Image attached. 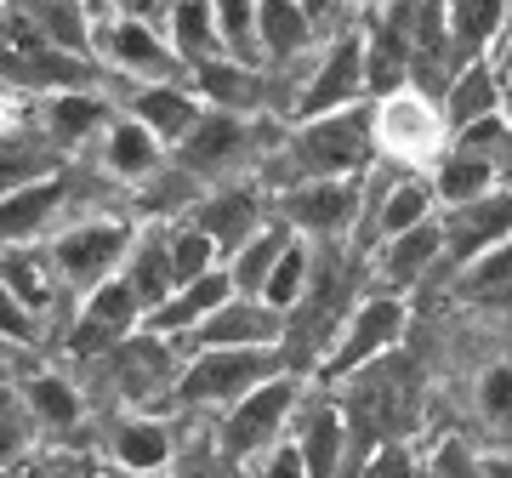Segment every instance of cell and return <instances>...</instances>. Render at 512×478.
Returning <instances> with one entry per match:
<instances>
[{
    "mask_svg": "<svg viewBox=\"0 0 512 478\" xmlns=\"http://www.w3.org/2000/svg\"><path fill=\"white\" fill-rule=\"evenodd\" d=\"M439 262H444V228H439V217H433V222H421V228H410V234H399V239H382L370 268H376V279L387 285V296H399V291H416Z\"/></svg>",
    "mask_w": 512,
    "mask_h": 478,
    "instance_id": "21",
    "label": "cell"
},
{
    "mask_svg": "<svg viewBox=\"0 0 512 478\" xmlns=\"http://www.w3.org/2000/svg\"><path fill=\"white\" fill-rule=\"evenodd\" d=\"M296 6L308 12V23H313V29H319V35H336L330 23H336V18H342V12H348V0H296Z\"/></svg>",
    "mask_w": 512,
    "mask_h": 478,
    "instance_id": "46",
    "label": "cell"
},
{
    "mask_svg": "<svg viewBox=\"0 0 512 478\" xmlns=\"http://www.w3.org/2000/svg\"><path fill=\"white\" fill-rule=\"evenodd\" d=\"M126 114H131V120H143L165 148H177L188 131L200 126L205 103H200V92H194L188 80H165V86H131Z\"/></svg>",
    "mask_w": 512,
    "mask_h": 478,
    "instance_id": "22",
    "label": "cell"
},
{
    "mask_svg": "<svg viewBox=\"0 0 512 478\" xmlns=\"http://www.w3.org/2000/svg\"><path fill=\"white\" fill-rule=\"evenodd\" d=\"M456 291L467 302H507L512 296V239L495 245V251H484L478 262H467L456 274Z\"/></svg>",
    "mask_w": 512,
    "mask_h": 478,
    "instance_id": "36",
    "label": "cell"
},
{
    "mask_svg": "<svg viewBox=\"0 0 512 478\" xmlns=\"http://www.w3.org/2000/svg\"><path fill=\"white\" fill-rule=\"evenodd\" d=\"M444 148H450V126L427 92L410 86V92H393L376 103V160H393L399 171H433Z\"/></svg>",
    "mask_w": 512,
    "mask_h": 478,
    "instance_id": "8",
    "label": "cell"
},
{
    "mask_svg": "<svg viewBox=\"0 0 512 478\" xmlns=\"http://www.w3.org/2000/svg\"><path fill=\"white\" fill-rule=\"evenodd\" d=\"M217 461H222L217 444H211V450H177V461H171L160 478H222Z\"/></svg>",
    "mask_w": 512,
    "mask_h": 478,
    "instance_id": "44",
    "label": "cell"
},
{
    "mask_svg": "<svg viewBox=\"0 0 512 478\" xmlns=\"http://www.w3.org/2000/svg\"><path fill=\"white\" fill-rule=\"evenodd\" d=\"M279 131H285V126H268V120H245V114H222V109H205V114H200V126H194L183 143L171 148V160H177L188 177L211 183V177H222V171L245 166V160H262V154L274 148Z\"/></svg>",
    "mask_w": 512,
    "mask_h": 478,
    "instance_id": "7",
    "label": "cell"
},
{
    "mask_svg": "<svg viewBox=\"0 0 512 478\" xmlns=\"http://www.w3.org/2000/svg\"><path fill=\"white\" fill-rule=\"evenodd\" d=\"M143 302H137V291H131L126 274L103 279L92 296H80V319H74V336L69 348L86 359V353H103V348H126L131 336L143 331Z\"/></svg>",
    "mask_w": 512,
    "mask_h": 478,
    "instance_id": "12",
    "label": "cell"
},
{
    "mask_svg": "<svg viewBox=\"0 0 512 478\" xmlns=\"http://www.w3.org/2000/svg\"><path fill=\"white\" fill-rule=\"evenodd\" d=\"M200 348H285V313L262 296H228L200 331L188 336V353Z\"/></svg>",
    "mask_w": 512,
    "mask_h": 478,
    "instance_id": "15",
    "label": "cell"
},
{
    "mask_svg": "<svg viewBox=\"0 0 512 478\" xmlns=\"http://www.w3.org/2000/svg\"><path fill=\"white\" fill-rule=\"evenodd\" d=\"M268 205H274V200H262L256 188H239V183L222 188L217 183V188H205V200L194 205V217H188V222H194V228H200V234L222 251V262H228L245 239H256L268 222H274V217H268Z\"/></svg>",
    "mask_w": 512,
    "mask_h": 478,
    "instance_id": "16",
    "label": "cell"
},
{
    "mask_svg": "<svg viewBox=\"0 0 512 478\" xmlns=\"http://www.w3.org/2000/svg\"><path fill=\"white\" fill-rule=\"evenodd\" d=\"M40 325H46V319L0 279V342H40Z\"/></svg>",
    "mask_w": 512,
    "mask_h": 478,
    "instance_id": "42",
    "label": "cell"
},
{
    "mask_svg": "<svg viewBox=\"0 0 512 478\" xmlns=\"http://www.w3.org/2000/svg\"><path fill=\"white\" fill-rule=\"evenodd\" d=\"M63 194H69L63 177H46V183H29L18 194H6L0 200V245L12 251V245L40 239V228H52L57 211H63Z\"/></svg>",
    "mask_w": 512,
    "mask_h": 478,
    "instance_id": "28",
    "label": "cell"
},
{
    "mask_svg": "<svg viewBox=\"0 0 512 478\" xmlns=\"http://www.w3.org/2000/svg\"><path fill=\"white\" fill-rule=\"evenodd\" d=\"M103 478H131V473H120V467H114V473H103Z\"/></svg>",
    "mask_w": 512,
    "mask_h": 478,
    "instance_id": "51",
    "label": "cell"
},
{
    "mask_svg": "<svg viewBox=\"0 0 512 478\" xmlns=\"http://www.w3.org/2000/svg\"><path fill=\"white\" fill-rule=\"evenodd\" d=\"M365 23V80H370V103H382L393 92H410V18L404 0H376L370 12H359Z\"/></svg>",
    "mask_w": 512,
    "mask_h": 478,
    "instance_id": "11",
    "label": "cell"
},
{
    "mask_svg": "<svg viewBox=\"0 0 512 478\" xmlns=\"http://www.w3.org/2000/svg\"><path fill=\"white\" fill-rule=\"evenodd\" d=\"M46 177H57V148L46 131H0V200Z\"/></svg>",
    "mask_w": 512,
    "mask_h": 478,
    "instance_id": "31",
    "label": "cell"
},
{
    "mask_svg": "<svg viewBox=\"0 0 512 478\" xmlns=\"http://www.w3.org/2000/svg\"><path fill=\"white\" fill-rule=\"evenodd\" d=\"M0 279H6V285H12V291L40 313V319H46V308H52L57 291H63L57 274H52V257H46V251L35 257V251H23V245H12V251L0 257Z\"/></svg>",
    "mask_w": 512,
    "mask_h": 478,
    "instance_id": "33",
    "label": "cell"
},
{
    "mask_svg": "<svg viewBox=\"0 0 512 478\" xmlns=\"http://www.w3.org/2000/svg\"><path fill=\"white\" fill-rule=\"evenodd\" d=\"M256 23H262V69H291L319 40V29L296 0H256Z\"/></svg>",
    "mask_w": 512,
    "mask_h": 478,
    "instance_id": "27",
    "label": "cell"
},
{
    "mask_svg": "<svg viewBox=\"0 0 512 478\" xmlns=\"http://www.w3.org/2000/svg\"><path fill=\"white\" fill-rule=\"evenodd\" d=\"M291 359L285 348H200L188 353V365L177 370V405L188 410H234L245 393H256L262 382L285 376Z\"/></svg>",
    "mask_w": 512,
    "mask_h": 478,
    "instance_id": "2",
    "label": "cell"
},
{
    "mask_svg": "<svg viewBox=\"0 0 512 478\" xmlns=\"http://www.w3.org/2000/svg\"><path fill=\"white\" fill-rule=\"evenodd\" d=\"M501 114H507V126H512V80H507V92H501Z\"/></svg>",
    "mask_w": 512,
    "mask_h": 478,
    "instance_id": "48",
    "label": "cell"
},
{
    "mask_svg": "<svg viewBox=\"0 0 512 478\" xmlns=\"http://www.w3.org/2000/svg\"><path fill=\"white\" fill-rule=\"evenodd\" d=\"M376 166V103L325 114V120H296L274 137V148L262 154V188L296 183H325V177H365Z\"/></svg>",
    "mask_w": 512,
    "mask_h": 478,
    "instance_id": "1",
    "label": "cell"
},
{
    "mask_svg": "<svg viewBox=\"0 0 512 478\" xmlns=\"http://www.w3.org/2000/svg\"><path fill=\"white\" fill-rule=\"evenodd\" d=\"M165 154H171V148H165L143 120H131V114H114L109 131L97 137V166L109 171L114 183H131V188H143L154 171H165Z\"/></svg>",
    "mask_w": 512,
    "mask_h": 478,
    "instance_id": "19",
    "label": "cell"
},
{
    "mask_svg": "<svg viewBox=\"0 0 512 478\" xmlns=\"http://www.w3.org/2000/svg\"><path fill=\"white\" fill-rule=\"evenodd\" d=\"M160 29H165V40L177 46V57H183L188 69L222 52L217 0H171V6H165V23H160Z\"/></svg>",
    "mask_w": 512,
    "mask_h": 478,
    "instance_id": "30",
    "label": "cell"
},
{
    "mask_svg": "<svg viewBox=\"0 0 512 478\" xmlns=\"http://www.w3.org/2000/svg\"><path fill=\"white\" fill-rule=\"evenodd\" d=\"M165 6L171 0H92V12H126V18H148V23H165Z\"/></svg>",
    "mask_w": 512,
    "mask_h": 478,
    "instance_id": "45",
    "label": "cell"
},
{
    "mask_svg": "<svg viewBox=\"0 0 512 478\" xmlns=\"http://www.w3.org/2000/svg\"><path fill=\"white\" fill-rule=\"evenodd\" d=\"M427 183H433V200L450 211V205H473V200H484V194H495V188H501V171H495L484 154L450 143L439 154V166L427 171Z\"/></svg>",
    "mask_w": 512,
    "mask_h": 478,
    "instance_id": "29",
    "label": "cell"
},
{
    "mask_svg": "<svg viewBox=\"0 0 512 478\" xmlns=\"http://www.w3.org/2000/svg\"><path fill=\"white\" fill-rule=\"evenodd\" d=\"M234 296V279H228V268H211L205 279H194V285H183V291H171L160 302V308L143 319L148 336H160V342H188V336L200 331L205 319L222 308Z\"/></svg>",
    "mask_w": 512,
    "mask_h": 478,
    "instance_id": "18",
    "label": "cell"
},
{
    "mask_svg": "<svg viewBox=\"0 0 512 478\" xmlns=\"http://www.w3.org/2000/svg\"><path fill=\"white\" fill-rule=\"evenodd\" d=\"M217 35H222V57H239V63H256V69H262L256 0H217Z\"/></svg>",
    "mask_w": 512,
    "mask_h": 478,
    "instance_id": "37",
    "label": "cell"
},
{
    "mask_svg": "<svg viewBox=\"0 0 512 478\" xmlns=\"http://www.w3.org/2000/svg\"><path fill=\"white\" fill-rule=\"evenodd\" d=\"M171 222H143L137 228V239H131V257L120 274L131 279V291H137V302H143V313H154L165 302V296L177 291V274H171Z\"/></svg>",
    "mask_w": 512,
    "mask_h": 478,
    "instance_id": "24",
    "label": "cell"
},
{
    "mask_svg": "<svg viewBox=\"0 0 512 478\" xmlns=\"http://www.w3.org/2000/svg\"><path fill=\"white\" fill-rule=\"evenodd\" d=\"M274 222H285L302 239H342L365 217V177H325V183H296L268 194Z\"/></svg>",
    "mask_w": 512,
    "mask_h": 478,
    "instance_id": "10",
    "label": "cell"
},
{
    "mask_svg": "<svg viewBox=\"0 0 512 478\" xmlns=\"http://www.w3.org/2000/svg\"><path fill=\"white\" fill-rule=\"evenodd\" d=\"M353 478H427V467L416 461V450L404 439H387V444H376L365 461H359V473Z\"/></svg>",
    "mask_w": 512,
    "mask_h": 478,
    "instance_id": "41",
    "label": "cell"
},
{
    "mask_svg": "<svg viewBox=\"0 0 512 478\" xmlns=\"http://www.w3.org/2000/svg\"><path fill=\"white\" fill-rule=\"evenodd\" d=\"M165 239H171V274H177V291L194 285V279H205L211 268H222V251L200 234V228H194V222H183V228L171 222V234H165Z\"/></svg>",
    "mask_w": 512,
    "mask_h": 478,
    "instance_id": "38",
    "label": "cell"
},
{
    "mask_svg": "<svg viewBox=\"0 0 512 478\" xmlns=\"http://www.w3.org/2000/svg\"><path fill=\"white\" fill-rule=\"evenodd\" d=\"M495 69L512 80V12H507V35H501V46H495Z\"/></svg>",
    "mask_w": 512,
    "mask_h": 478,
    "instance_id": "47",
    "label": "cell"
},
{
    "mask_svg": "<svg viewBox=\"0 0 512 478\" xmlns=\"http://www.w3.org/2000/svg\"><path fill=\"white\" fill-rule=\"evenodd\" d=\"M131 239H137V222L126 217H92V222H69L63 234L46 245L52 257V274L69 296H92L103 279H114L131 257Z\"/></svg>",
    "mask_w": 512,
    "mask_h": 478,
    "instance_id": "5",
    "label": "cell"
},
{
    "mask_svg": "<svg viewBox=\"0 0 512 478\" xmlns=\"http://www.w3.org/2000/svg\"><path fill=\"white\" fill-rule=\"evenodd\" d=\"M308 285H313V257H308V239L302 234H291V245L279 251V262H274V274H268V285H262V302H274L285 319H291V308L308 296Z\"/></svg>",
    "mask_w": 512,
    "mask_h": 478,
    "instance_id": "35",
    "label": "cell"
},
{
    "mask_svg": "<svg viewBox=\"0 0 512 478\" xmlns=\"http://www.w3.org/2000/svg\"><path fill=\"white\" fill-rule=\"evenodd\" d=\"M507 12H512V0H444V23H450L456 63L495 57V46L507 35Z\"/></svg>",
    "mask_w": 512,
    "mask_h": 478,
    "instance_id": "26",
    "label": "cell"
},
{
    "mask_svg": "<svg viewBox=\"0 0 512 478\" xmlns=\"http://www.w3.org/2000/svg\"><path fill=\"white\" fill-rule=\"evenodd\" d=\"M285 245H291V228H285V222H268L256 239H245L234 257L222 262L228 279H234V291L239 296H262V285H268V274H274V262H279Z\"/></svg>",
    "mask_w": 512,
    "mask_h": 478,
    "instance_id": "32",
    "label": "cell"
},
{
    "mask_svg": "<svg viewBox=\"0 0 512 478\" xmlns=\"http://www.w3.org/2000/svg\"><path fill=\"white\" fill-rule=\"evenodd\" d=\"M439 228H444V262L461 274L467 262H478L484 251H495V245L512 239V188L501 183L495 194H484L473 205L439 211Z\"/></svg>",
    "mask_w": 512,
    "mask_h": 478,
    "instance_id": "13",
    "label": "cell"
},
{
    "mask_svg": "<svg viewBox=\"0 0 512 478\" xmlns=\"http://www.w3.org/2000/svg\"><path fill=\"white\" fill-rule=\"evenodd\" d=\"M6 405H12V387L0 382V410H6Z\"/></svg>",
    "mask_w": 512,
    "mask_h": 478,
    "instance_id": "49",
    "label": "cell"
},
{
    "mask_svg": "<svg viewBox=\"0 0 512 478\" xmlns=\"http://www.w3.org/2000/svg\"><path fill=\"white\" fill-rule=\"evenodd\" d=\"M92 63H103L109 74H126L131 86L188 80V63L165 40L160 23L126 18V12H92Z\"/></svg>",
    "mask_w": 512,
    "mask_h": 478,
    "instance_id": "3",
    "label": "cell"
},
{
    "mask_svg": "<svg viewBox=\"0 0 512 478\" xmlns=\"http://www.w3.org/2000/svg\"><path fill=\"white\" fill-rule=\"evenodd\" d=\"M109 120H114V109L92 92V86L40 97V131H46V143H52L57 154H74V148L97 143V137L109 131Z\"/></svg>",
    "mask_w": 512,
    "mask_h": 478,
    "instance_id": "20",
    "label": "cell"
},
{
    "mask_svg": "<svg viewBox=\"0 0 512 478\" xmlns=\"http://www.w3.org/2000/svg\"><path fill=\"white\" fill-rule=\"evenodd\" d=\"M23 405L35 410L40 427H52V433H69L74 422H80V393H74L69 376H57V370H40L35 382L23 387Z\"/></svg>",
    "mask_w": 512,
    "mask_h": 478,
    "instance_id": "34",
    "label": "cell"
},
{
    "mask_svg": "<svg viewBox=\"0 0 512 478\" xmlns=\"http://www.w3.org/2000/svg\"><path fill=\"white\" fill-rule=\"evenodd\" d=\"M245 478H308V467H302V450H296V439L285 433L279 444H268L262 456H251L245 467H239Z\"/></svg>",
    "mask_w": 512,
    "mask_h": 478,
    "instance_id": "43",
    "label": "cell"
},
{
    "mask_svg": "<svg viewBox=\"0 0 512 478\" xmlns=\"http://www.w3.org/2000/svg\"><path fill=\"white\" fill-rule=\"evenodd\" d=\"M291 439L302 450L308 478H342L353 433H348V416H342L336 399H302V410H296V422H291Z\"/></svg>",
    "mask_w": 512,
    "mask_h": 478,
    "instance_id": "17",
    "label": "cell"
},
{
    "mask_svg": "<svg viewBox=\"0 0 512 478\" xmlns=\"http://www.w3.org/2000/svg\"><path fill=\"white\" fill-rule=\"evenodd\" d=\"M399 336H404V302L399 296H359L353 313L342 319L336 342H330L325 359H319V376H325V382L359 376V370H370L376 359H387V353L399 348Z\"/></svg>",
    "mask_w": 512,
    "mask_h": 478,
    "instance_id": "9",
    "label": "cell"
},
{
    "mask_svg": "<svg viewBox=\"0 0 512 478\" xmlns=\"http://www.w3.org/2000/svg\"><path fill=\"white\" fill-rule=\"evenodd\" d=\"M35 439H40L35 410L23 405V393H12V405L0 410V473H12V467L35 450Z\"/></svg>",
    "mask_w": 512,
    "mask_h": 478,
    "instance_id": "40",
    "label": "cell"
},
{
    "mask_svg": "<svg viewBox=\"0 0 512 478\" xmlns=\"http://www.w3.org/2000/svg\"><path fill=\"white\" fill-rule=\"evenodd\" d=\"M188 86L200 92L205 109L222 114H245V120H262L274 109V74L256 69V63H239V57H205L188 69Z\"/></svg>",
    "mask_w": 512,
    "mask_h": 478,
    "instance_id": "14",
    "label": "cell"
},
{
    "mask_svg": "<svg viewBox=\"0 0 512 478\" xmlns=\"http://www.w3.org/2000/svg\"><path fill=\"white\" fill-rule=\"evenodd\" d=\"M222 478H245V473H239V467H228V461H222Z\"/></svg>",
    "mask_w": 512,
    "mask_h": 478,
    "instance_id": "50",
    "label": "cell"
},
{
    "mask_svg": "<svg viewBox=\"0 0 512 478\" xmlns=\"http://www.w3.org/2000/svg\"><path fill=\"white\" fill-rule=\"evenodd\" d=\"M296 410H302V382H296V370L262 382L256 393H245L234 410H222V427H217L222 461H228V467H245L251 456H262L268 444H279L291 433Z\"/></svg>",
    "mask_w": 512,
    "mask_h": 478,
    "instance_id": "6",
    "label": "cell"
},
{
    "mask_svg": "<svg viewBox=\"0 0 512 478\" xmlns=\"http://www.w3.org/2000/svg\"><path fill=\"white\" fill-rule=\"evenodd\" d=\"M501 92H507V74L495 69V57L461 63V74L450 80V92H444V103H439L450 137L478 126V120H490V114H501Z\"/></svg>",
    "mask_w": 512,
    "mask_h": 478,
    "instance_id": "23",
    "label": "cell"
},
{
    "mask_svg": "<svg viewBox=\"0 0 512 478\" xmlns=\"http://www.w3.org/2000/svg\"><path fill=\"white\" fill-rule=\"evenodd\" d=\"M114 467L131 478H160L171 461H177V433L160 422V416H126L114 427Z\"/></svg>",
    "mask_w": 512,
    "mask_h": 478,
    "instance_id": "25",
    "label": "cell"
},
{
    "mask_svg": "<svg viewBox=\"0 0 512 478\" xmlns=\"http://www.w3.org/2000/svg\"><path fill=\"white\" fill-rule=\"evenodd\" d=\"M359 103H370V80H365V23L353 18L319 46L313 74H302V92H296V109L285 126H296V120H325V114L359 109Z\"/></svg>",
    "mask_w": 512,
    "mask_h": 478,
    "instance_id": "4",
    "label": "cell"
},
{
    "mask_svg": "<svg viewBox=\"0 0 512 478\" xmlns=\"http://www.w3.org/2000/svg\"><path fill=\"white\" fill-rule=\"evenodd\" d=\"M478 416L512 456V365H495L478 376Z\"/></svg>",
    "mask_w": 512,
    "mask_h": 478,
    "instance_id": "39",
    "label": "cell"
}]
</instances>
